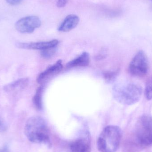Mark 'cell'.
I'll return each instance as SVG.
<instances>
[{
    "instance_id": "1",
    "label": "cell",
    "mask_w": 152,
    "mask_h": 152,
    "mask_svg": "<svg viewBox=\"0 0 152 152\" xmlns=\"http://www.w3.org/2000/svg\"><path fill=\"white\" fill-rule=\"evenodd\" d=\"M24 133L31 142L43 144L50 148L51 142L47 123L44 119L38 116L29 118L26 122Z\"/></svg>"
},
{
    "instance_id": "2",
    "label": "cell",
    "mask_w": 152,
    "mask_h": 152,
    "mask_svg": "<svg viewBox=\"0 0 152 152\" xmlns=\"http://www.w3.org/2000/svg\"><path fill=\"white\" fill-rule=\"evenodd\" d=\"M142 93L139 85L134 83H120L113 88L114 99L121 104L132 105L139 102Z\"/></svg>"
},
{
    "instance_id": "3",
    "label": "cell",
    "mask_w": 152,
    "mask_h": 152,
    "mask_svg": "<svg viewBox=\"0 0 152 152\" xmlns=\"http://www.w3.org/2000/svg\"><path fill=\"white\" fill-rule=\"evenodd\" d=\"M121 129L119 127L109 126L104 128L98 137L97 147L100 152H115L121 140Z\"/></svg>"
},
{
    "instance_id": "4",
    "label": "cell",
    "mask_w": 152,
    "mask_h": 152,
    "mask_svg": "<svg viewBox=\"0 0 152 152\" xmlns=\"http://www.w3.org/2000/svg\"><path fill=\"white\" fill-rule=\"evenodd\" d=\"M135 134L139 143L144 145L152 144V117L141 116L135 125Z\"/></svg>"
},
{
    "instance_id": "5",
    "label": "cell",
    "mask_w": 152,
    "mask_h": 152,
    "mask_svg": "<svg viewBox=\"0 0 152 152\" xmlns=\"http://www.w3.org/2000/svg\"><path fill=\"white\" fill-rule=\"evenodd\" d=\"M129 73L135 77L146 75L149 70L148 58L143 51H139L130 62L129 68Z\"/></svg>"
},
{
    "instance_id": "6",
    "label": "cell",
    "mask_w": 152,
    "mask_h": 152,
    "mask_svg": "<svg viewBox=\"0 0 152 152\" xmlns=\"http://www.w3.org/2000/svg\"><path fill=\"white\" fill-rule=\"evenodd\" d=\"M41 26V21L35 16H27L19 20L15 24V28L20 33L31 34Z\"/></svg>"
},
{
    "instance_id": "7",
    "label": "cell",
    "mask_w": 152,
    "mask_h": 152,
    "mask_svg": "<svg viewBox=\"0 0 152 152\" xmlns=\"http://www.w3.org/2000/svg\"><path fill=\"white\" fill-rule=\"evenodd\" d=\"M58 43L59 42L58 40L37 42H17L16 43V46L17 48L20 49L42 50L47 48L56 47Z\"/></svg>"
},
{
    "instance_id": "8",
    "label": "cell",
    "mask_w": 152,
    "mask_h": 152,
    "mask_svg": "<svg viewBox=\"0 0 152 152\" xmlns=\"http://www.w3.org/2000/svg\"><path fill=\"white\" fill-rule=\"evenodd\" d=\"M63 69L62 61L58 60L55 64L40 74L37 77V81L39 84H42L53 76L58 74Z\"/></svg>"
},
{
    "instance_id": "9",
    "label": "cell",
    "mask_w": 152,
    "mask_h": 152,
    "mask_svg": "<svg viewBox=\"0 0 152 152\" xmlns=\"http://www.w3.org/2000/svg\"><path fill=\"white\" fill-rule=\"evenodd\" d=\"M71 152H90L91 147L89 141L85 138L77 139L70 143Z\"/></svg>"
},
{
    "instance_id": "10",
    "label": "cell",
    "mask_w": 152,
    "mask_h": 152,
    "mask_svg": "<svg viewBox=\"0 0 152 152\" xmlns=\"http://www.w3.org/2000/svg\"><path fill=\"white\" fill-rule=\"evenodd\" d=\"M79 22V18L78 16L74 14H70L66 17L58 30L60 32H69L77 26Z\"/></svg>"
},
{
    "instance_id": "11",
    "label": "cell",
    "mask_w": 152,
    "mask_h": 152,
    "mask_svg": "<svg viewBox=\"0 0 152 152\" xmlns=\"http://www.w3.org/2000/svg\"><path fill=\"white\" fill-rule=\"evenodd\" d=\"M29 83L28 78H22L7 84L4 87V90L6 92H17L25 89Z\"/></svg>"
},
{
    "instance_id": "12",
    "label": "cell",
    "mask_w": 152,
    "mask_h": 152,
    "mask_svg": "<svg viewBox=\"0 0 152 152\" xmlns=\"http://www.w3.org/2000/svg\"><path fill=\"white\" fill-rule=\"evenodd\" d=\"M89 55L87 52H83L78 57L71 61L67 64V68L70 69L77 67L86 66L89 64Z\"/></svg>"
},
{
    "instance_id": "13",
    "label": "cell",
    "mask_w": 152,
    "mask_h": 152,
    "mask_svg": "<svg viewBox=\"0 0 152 152\" xmlns=\"http://www.w3.org/2000/svg\"><path fill=\"white\" fill-rule=\"evenodd\" d=\"M43 87H39L36 90L35 94L33 98V102L35 108L38 110L42 109V94Z\"/></svg>"
},
{
    "instance_id": "14",
    "label": "cell",
    "mask_w": 152,
    "mask_h": 152,
    "mask_svg": "<svg viewBox=\"0 0 152 152\" xmlns=\"http://www.w3.org/2000/svg\"><path fill=\"white\" fill-rule=\"evenodd\" d=\"M56 47H51L41 50V55L42 57L45 59H50L52 58L57 51Z\"/></svg>"
},
{
    "instance_id": "15",
    "label": "cell",
    "mask_w": 152,
    "mask_h": 152,
    "mask_svg": "<svg viewBox=\"0 0 152 152\" xmlns=\"http://www.w3.org/2000/svg\"><path fill=\"white\" fill-rule=\"evenodd\" d=\"M118 71H107L104 73L103 77L104 79L108 82L114 81L118 77Z\"/></svg>"
},
{
    "instance_id": "16",
    "label": "cell",
    "mask_w": 152,
    "mask_h": 152,
    "mask_svg": "<svg viewBox=\"0 0 152 152\" xmlns=\"http://www.w3.org/2000/svg\"><path fill=\"white\" fill-rule=\"evenodd\" d=\"M145 94L147 100H152V80L146 85Z\"/></svg>"
},
{
    "instance_id": "17",
    "label": "cell",
    "mask_w": 152,
    "mask_h": 152,
    "mask_svg": "<svg viewBox=\"0 0 152 152\" xmlns=\"http://www.w3.org/2000/svg\"><path fill=\"white\" fill-rule=\"evenodd\" d=\"M68 0H58L57 1V5L59 8H62L66 4Z\"/></svg>"
},
{
    "instance_id": "18",
    "label": "cell",
    "mask_w": 152,
    "mask_h": 152,
    "mask_svg": "<svg viewBox=\"0 0 152 152\" xmlns=\"http://www.w3.org/2000/svg\"><path fill=\"white\" fill-rule=\"evenodd\" d=\"M6 2L10 5H16L19 4L22 0H6Z\"/></svg>"
},
{
    "instance_id": "19",
    "label": "cell",
    "mask_w": 152,
    "mask_h": 152,
    "mask_svg": "<svg viewBox=\"0 0 152 152\" xmlns=\"http://www.w3.org/2000/svg\"><path fill=\"white\" fill-rule=\"evenodd\" d=\"M6 125H5L3 121L0 118V132H3L6 130Z\"/></svg>"
},
{
    "instance_id": "20",
    "label": "cell",
    "mask_w": 152,
    "mask_h": 152,
    "mask_svg": "<svg viewBox=\"0 0 152 152\" xmlns=\"http://www.w3.org/2000/svg\"><path fill=\"white\" fill-rule=\"evenodd\" d=\"M0 152H9V150L7 146H4L3 149L0 150Z\"/></svg>"
},
{
    "instance_id": "21",
    "label": "cell",
    "mask_w": 152,
    "mask_h": 152,
    "mask_svg": "<svg viewBox=\"0 0 152 152\" xmlns=\"http://www.w3.org/2000/svg\"><path fill=\"white\" fill-rule=\"evenodd\" d=\"M150 1H151V2H152V0H150Z\"/></svg>"
}]
</instances>
